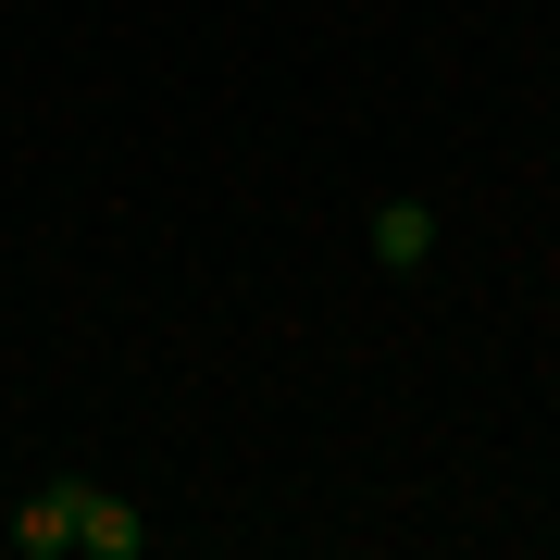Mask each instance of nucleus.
Masks as SVG:
<instances>
[{
  "mask_svg": "<svg viewBox=\"0 0 560 560\" xmlns=\"http://www.w3.org/2000/svg\"><path fill=\"white\" fill-rule=\"evenodd\" d=\"M75 511H88V486H75V474L25 486V511H13V548H25V560H62V548H75Z\"/></svg>",
  "mask_w": 560,
  "mask_h": 560,
  "instance_id": "obj_1",
  "label": "nucleus"
},
{
  "mask_svg": "<svg viewBox=\"0 0 560 560\" xmlns=\"http://www.w3.org/2000/svg\"><path fill=\"white\" fill-rule=\"evenodd\" d=\"M374 261H386V275H423V261H436V212H423V200H386L374 212Z\"/></svg>",
  "mask_w": 560,
  "mask_h": 560,
  "instance_id": "obj_2",
  "label": "nucleus"
},
{
  "mask_svg": "<svg viewBox=\"0 0 560 560\" xmlns=\"http://www.w3.org/2000/svg\"><path fill=\"white\" fill-rule=\"evenodd\" d=\"M75 548H88V560H138V548H150V523L125 511L113 486H88V511H75Z\"/></svg>",
  "mask_w": 560,
  "mask_h": 560,
  "instance_id": "obj_3",
  "label": "nucleus"
}]
</instances>
